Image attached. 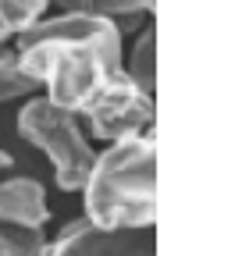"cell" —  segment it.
I'll list each match as a JSON object with an SVG mask.
<instances>
[{
	"label": "cell",
	"instance_id": "6da1fadb",
	"mask_svg": "<svg viewBox=\"0 0 242 256\" xmlns=\"http://www.w3.org/2000/svg\"><path fill=\"white\" fill-rule=\"evenodd\" d=\"M18 68L32 78L43 100L78 118L96 96L125 75L121 28L107 18L64 8L25 28L14 46Z\"/></svg>",
	"mask_w": 242,
	"mask_h": 256
},
{
	"label": "cell",
	"instance_id": "7a4b0ae2",
	"mask_svg": "<svg viewBox=\"0 0 242 256\" xmlns=\"http://www.w3.org/2000/svg\"><path fill=\"white\" fill-rule=\"evenodd\" d=\"M86 220L104 232H154L157 217V142L150 132L96 153L82 185Z\"/></svg>",
	"mask_w": 242,
	"mask_h": 256
},
{
	"label": "cell",
	"instance_id": "3957f363",
	"mask_svg": "<svg viewBox=\"0 0 242 256\" xmlns=\"http://www.w3.org/2000/svg\"><path fill=\"white\" fill-rule=\"evenodd\" d=\"M18 132L32 142L50 164H54V182L64 192H82L89 171H93L96 150L82 136L78 118L64 114L60 107L46 104L43 96L28 100L18 114Z\"/></svg>",
	"mask_w": 242,
	"mask_h": 256
},
{
	"label": "cell",
	"instance_id": "277c9868",
	"mask_svg": "<svg viewBox=\"0 0 242 256\" xmlns=\"http://www.w3.org/2000/svg\"><path fill=\"white\" fill-rule=\"evenodd\" d=\"M82 118L89 121L96 139L114 146V142L142 136L154 124V96H146L128 75H121L86 107Z\"/></svg>",
	"mask_w": 242,
	"mask_h": 256
},
{
	"label": "cell",
	"instance_id": "5b68a950",
	"mask_svg": "<svg viewBox=\"0 0 242 256\" xmlns=\"http://www.w3.org/2000/svg\"><path fill=\"white\" fill-rule=\"evenodd\" d=\"M43 256H154V232H104L78 217L43 246Z\"/></svg>",
	"mask_w": 242,
	"mask_h": 256
},
{
	"label": "cell",
	"instance_id": "8992f818",
	"mask_svg": "<svg viewBox=\"0 0 242 256\" xmlns=\"http://www.w3.org/2000/svg\"><path fill=\"white\" fill-rule=\"evenodd\" d=\"M50 217L46 192L36 178H8L0 182V224L18 228H43Z\"/></svg>",
	"mask_w": 242,
	"mask_h": 256
},
{
	"label": "cell",
	"instance_id": "52a82bcc",
	"mask_svg": "<svg viewBox=\"0 0 242 256\" xmlns=\"http://www.w3.org/2000/svg\"><path fill=\"white\" fill-rule=\"evenodd\" d=\"M125 75L146 96H154V89H157V28L154 25H146V32L136 40V50L125 64Z\"/></svg>",
	"mask_w": 242,
	"mask_h": 256
},
{
	"label": "cell",
	"instance_id": "ba28073f",
	"mask_svg": "<svg viewBox=\"0 0 242 256\" xmlns=\"http://www.w3.org/2000/svg\"><path fill=\"white\" fill-rule=\"evenodd\" d=\"M43 228H18L0 224V256H43Z\"/></svg>",
	"mask_w": 242,
	"mask_h": 256
},
{
	"label": "cell",
	"instance_id": "9c48e42d",
	"mask_svg": "<svg viewBox=\"0 0 242 256\" xmlns=\"http://www.w3.org/2000/svg\"><path fill=\"white\" fill-rule=\"evenodd\" d=\"M40 86L28 78L22 68H18V57L14 50H0V104H8V100H18V96H32Z\"/></svg>",
	"mask_w": 242,
	"mask_h": 256
},
{
	"label": "cell",
	"instance_id": "30bf717a",
	"mask_svg": "<svg viewBox=\"0 0 242 256\" xmlns=\"http://www.w3.org/2000/svg\"><path fill=\"white\" fill-rule=\"evenodd\" d=\"M8 40H11V32L4 28V22H0V50H4V43H8Z\"/></svg>",
	"mask_w": 242,
	"mask_h": 256
},
{
	"label": "cell",
	"instance_id": "8fae6325",
	"mask_svg": "<svg viewBox=\"0 0 242 256\" xmlns=\"http://www.w3.org/2000/svg\"><path fill=\"white\" fill-rule=\"evenodd\" d=\"M4 168H11V153L0 150V171H4Z\"/></svg>",
	"mask_w": 242,
	"mask_h": 256
}]
</instances>
